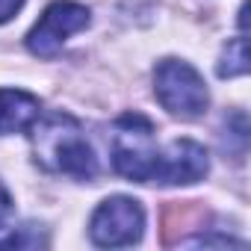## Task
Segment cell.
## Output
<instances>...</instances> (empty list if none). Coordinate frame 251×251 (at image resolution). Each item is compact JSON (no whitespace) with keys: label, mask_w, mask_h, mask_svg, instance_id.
Here are the masks:
<instances>
[{"label":"cell","mask_w":251,"mask_h":251,"mask_svg":"<svg viewBox=\"0 0 251 251\" xmlns=\"http://www.w3.org/2000/svg\"><path fill=\"white\" fill-rule=\"evenodd\" d=\"M154 95L177 118H198L210 106L204 77L183 59H163L154 68Z\"/></svg>","instance_id":"cell-3"},{"label":"cell","mask_w":251,"mask_h":251,"mask_svg":"<svg viewBox=\"0 0 251 251\" xmlns=\"http://www.w3.org/2000/svg\"><path fill=\"white\" fill-rule=\"evenodd\" d=\"M9 216H12V195H9V189L3 183H0V225H3Z\"/></svg>","instance_id":"cell-10"},{"label":"cell","mask_w":251,"mask_h":251,"mask_svg":"<svg viewBox=\"0 0 251 251\" xmlns=\"http://www.w3.org/2000/svg\"><path fill=\"white\" fill-rule=\"evenodd\" d=\"M89 24H92V12L86 6L74 3V0H53L27 33V50L33 56L50 59L62 50V45L74 33L86 30Z\"/></svg>","instance_id":"cell-5"},{"label":"cell","mask_w":251,"mask_h":251,"mask_svg":"<svg viewBox=\"0 0 251 251\" xmlns=\"http://www.w3.org/2000/svg\"><path fill=\"white\" fill-rule=\"evenodd\" d=\"M157 160L160 145L154 139V124L139 112L121 115L112 133V169L127 180L154 183Z\"/></svg>","instance_id":"cell-2"},{"label":"cell","mask_w":251,"mask_h":251,"mask_svg":"<svg viewBox=\"0 0 251 251\" xmlns=\"http://www.w3.org/2000/svg\"><path fill=\"white\" fill-rule=\"evenodd\" d=\"M210 172V154L195 139H175L166 148H160L154 183L163 186H192L204 180Z\"/></svg>","instance_id":"cell-6"},{"label":"cell","mask_w":251,"mask_h":251,"mask_svg":"<svg viewBox=\"0 0 251 251\" xmlns=\"http://www.w3.org/2000/svg\"><path fill=\"white\" fill-rule=\"evenodd\" d=\"M42 115V100L24 89H0V136L30 130Z\"/></svg>","instance_id":"cell-7"},{"label":"cell","mask_w":251,"mask_h":251,"mask_svg":"<svg viewBox=\"0 0 251 251\" xmlns=\"http://www.w3.org/2000/svg\"><path fill=\"white\" fill-rule=\"evenodd\" d=\"M30 142L36 163L48 172L68 175L77 180H92L98 175V157L80 127V121L68 112L39 115L30 124Z\"/></svg>","instance_id":"cell-1"},{"label":"cell","mask_w":251,"mask_h":251,"mask_svg":"<svg viewBox=\"0 0 251 251\" xmlns=\"http://www.w3.org/2000/svg\"><path fill=\"white\" fill-rule=\"evenodd\" d=\"M145 233V210L136 198L112 195L98 204L89 222V236L100 248H124L139 242Z\"/></svg>","instance_id":"cell-4"},{"label":"cell","mask_w":251,"mask_h":251,"mask_svg":"<svg viewBox=\"0 0 251 251\" xmlns=\"http://www.w3.org/2000/svg\"><path fill=\"white\" fill-rule=\"evenodd\" d=\"M239 74H248V42L245 36H236L225 45L222 50V59H219V77H239Z\"/></svg>","instance_id":"cell-8"},{"label":"cell","mask_w":251,"mask_h":251,"mask_svg":"<svg viewBox=\"0 0 251 251\" xmlns=\"http://www.w3.org/2000/svg\"><path fill=\"white\" fill-rule=\"evenodd\" d=\"M24 6V0H0V24H6L9 18H15V12Z\"/></svg>","instance_id":"cell-9"}]
</instances>
